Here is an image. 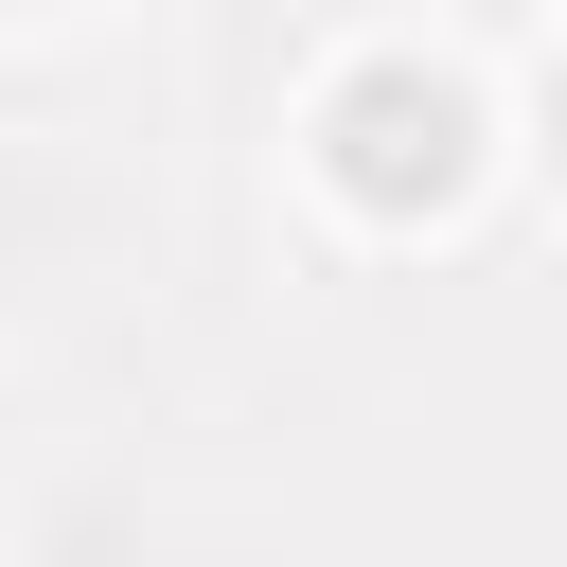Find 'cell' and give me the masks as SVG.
<instances>
[{"instance_id":"obj_1","label":"cell","mask_w":567,"mask_h":567,"mask_svg":"<svg viewBox=\"0 0 567 567\" xmlns=\"http://www.w3.org/2000/svg\"><path fill=\"white\" fill-rule=\"evenodd\" d=\"M337 177H354L372 213L443 195V177H461V89H443V71H354V89H337Z\"/></svg>"},{"instance_id":"obj_2","label":"cell","mask_w":567,"mask_h":567,"mask_svg":"<svg viewBox=\"0 0 567 567\" xmlns=\"http://www.w3.org/2000/svg\"><path fill=\"white\" fill-rule=\"evenodd\" d=\"M549 142H567V71H549Z\"/></svg>"}]
</instances>
